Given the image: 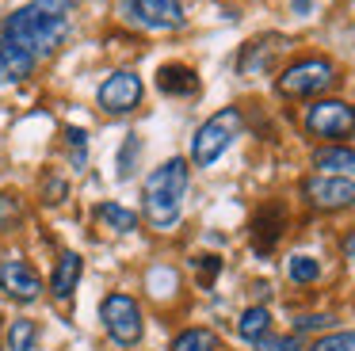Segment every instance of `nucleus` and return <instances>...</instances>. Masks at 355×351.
<instances>
[{
  "label": "nucleus",
  "mask_w": 355,
  "mask_h": 351,
  "mask_svg": "<svg viewBox=\"0 0 355 351\" xmlns=\"http://www.w3.org/2000/svg\"><path fill=\"white\" fill-rule=\"evenodd\" d=\"M69 15H73V0H31L0 23V38L16 42L35 61L50 58L69 35Z\"/></svg>",
  "instance_id": "f257e3e1"
},
{
  "label": "nucleus",
  "mask_w": 355,
  "mask_h": 351,
  "mask_svg": "<svg viewBox=\"0 0 355 351\" xmlns=\"http://www.w3.org/2000/svg\"><path fill=\"white\" fill-rule=\"evenodd\" d=\"M187 180H191V168L184 157H168L161 168L146 176V187H141V206H146V218L157 229H172L180 221L184 210V195H187Z\"/></svg>",
  "instance_id": "f03ea898"
},
{
  "label": "nucleus",
  "mask_w": 355,
  "mask_h": 351,
  "mask_svg": "<svg viewBox=\"0 0 355 351\" xmlns=\"http://www.w3.org/2000/svg\"><path fill=\"white\" fill-rule=\"evenodd\" d=\"M241 126H245L241 107H222L218 114H210L191 137V160L199 168H210L233 145V137H241Z\"/></svg>",
  "instance_id": "7ed1b4c3"
},
{
  "label": "nucleus",
  "mask_w": 355,
  "mask_h": 351,
  "mask_svg": "<svg viewBox=\"0 0 355 351\" xmlns=\"http://www.w3.org/2000/svg\"><path fill=\"white\" fill-rule=\"evenodd\" d=\"M100 320H103V332H107V340L115 348H134L146 336V320H141L138 302L130 294H123V290H115V294H107L100 302Z\"/></svg>",
  "instance_id": "20e7f679"
},
{
  "label": "nucleus",
  "mask_w": 355,
  "mask_h": 351,
  "mask_svg": "<svg viewBox=\"0 0 355 351\" xmlns=\"http://www.w3.org/2000/svg\"><path fill=\"white\" fill-rule=\"evenodd\" d=\"M336 84V65H332L329 58H302L294 61V65H286L283 73H279L275 88L279 96L286 99H309L317 96V92L332 88Z\"/></svg>",
  "instance_id": "39448f33"
},
{
  "label": "nucleus",
  "mask_w": 355,
  "mask_h": 351,
  "mask_svg": "<svg viewBox=\"0 0 355 351\" xmlns=\"http://www.w3.org/2000/svg\"><path fill=\"white\" fill-rule=\"evenodd\" d=\"M309 137H321L329 145H340L344 137L355 134V107L347 99H317L306 107V119H302Z\"/></svg>",
  "instance_id": "423d86ee"
},
{
  "label": "nucleus",
  "mask_w": 355,
  "mask_h": 351,
  "mask_svg": "<svg viewBox=\"0 0 355 351\" xmlns=\"http://www.w3.org/2000/svg\"><path fill=\"white\" fill-rule=\"evenodd\" d=\"M119 15L141 31H180L184 4L180 0H119Z\"/></svg>",
  "instance_id": "0eeeda50"
},
{
  "label": "nucleus",
  "mask_w": 355,
  "mask_h": 351,
  "mask_svg": "<svg viewBox=\"0 0 355 351\" xmlns=\"http://www.w3.org/2000/svg\"><path fill=\"white\" fill-rule=\"evenodd\" d=\"M302 195L313 210H324V214H336V210H352L355 206V180L347 176H309L302 183Z\"/></svg>",
  "instance_id": "6e6552de"
},
{
  "label": "nucleus",
  "mask_w": 355,
  "mask_h": 351,
  "mask_svg": "<svg viewBox=\"0 0 355 351\" xmlns=\"http://www.w3.org/2000/svg\"><path fill=\"white\" fill-rule=\"evenodd\" d=\"M141 92H146L141 76L130 73V69H119V73H111L107 80L100 84V92H96V103H100L107 114H130V111H138Z\"/></svg>",
  "instance_id": "1a4fd4ad"
},
{
  "label": "nucleus",
  "mask_w": 355,
  "mask_h": 351,
  "mask_svg": "<svg viewBox=\"0 0 355 351\" xmlns=\"http://www.w3.org/2000/svg\"><path fill=\"white\" fill-rule=\"evenodd\" d=\"M0 290L12 298V302H24V305H31V302H39L42 298V279H39V271H35L27 259H4L0 264Z\"/></svg>",
  "instance_id": "9d476101"
},
{
  "label": "nucleus",
  "mask_w": 355,
  "mask_h": 351,
  "mask_svg": "<svg viewBox=\"0 0 355 351\" xmlns=\"http://www.w3.org/2000/svg\"><path fill=\"white\" fill-rule=\"evenodd\" d=\"M291 46V38L286 35H263V38H256V42H248L245 50H241V58H237V69L245 76H260V73H268L271 69V61L279 58V53Z\"/></svg>",
  "instance_id": "9b49d317"
},
{
  "label": "nucleus",
  "mask_w": 355,
  "mask_h": 351,
  "mask_svg": "<svg viewBox=\"0 0 355 351\" xmlns=\"http://www.w3.org/2000/svg\"><path fill=\"white\" fill-rule=\"evenodd\" d=\"M283 233H286V210L279 203H268V206H260V210L252 214V229H248V237H252L256 252H271Z\"/></svg>",
  "instance_id": "f8f14e48"
},
{
  "label": "nucleus",
  "mask_w": 355,
  "mask_h": 351,
  "mask_svg": "<svg viewBox=\"0 0 355 351\" xmlns=\"http://www.w3.org/2000/svg\"><path fill=\"white\" fill-rule=\"evenodd\" d=\"M80 275H85V259H80V252H62L54 264V275H50V294L58 298V302H69L73 290H77Z\"/></svg>",
  "instance_id": "ddd939ff"
},
{
  "label": "nucleus",
  "mask_w": 355,
  "mask_h": 351,
  "mask_svg": "<svg viewBox=\"0 0 355 351\" xmlns=\"http://www.w3.org/2000/svg\"><path fill=\"white\" fill-rule=\"evenodd\" d=\"M35 73V58L27 50H19L16 42L0 38V84H19Z\"/></svg>",
  "instance_id": "4468645a"
},
{
  "label": "nucleus",
  "mask_w": 355,
  "mask_h": 351,
  "mask_svg": "<svg viewBox=\"0 0 355 351\" xmlns=\"http://www.w3.org/2000/svg\"><path fill=\"white\" fill-rule=\"evenodd\" d=\"M157 88H161L164 96H195V92H199V76H195L191 65L168 61V65L157 69Z\"/></svg>",
  "instance_id": "2eb2a0df"
},
{
  "label": "nucleus",
  "mask_w": 355,
  "mask_h": 351,
  "mask_svg": "<svg viewBox=\"0 0 355 351\" xmlns=\"http://www.w3.org/2000/svg\"><path fill=\"white\" fill-rule=\"evenodd\" d=\"M313 168H321L324 176H347L355 172V149L347 145H324L313 153Z\"/></svg>",
  "instance_id": "dca6fc26"
},
{
  "label": "nucleus",
  "mask_w": 355,
  "mask_h": 351,
  "mask_svg": "<svg viewBox=\"0 0 355 351\" xmlns=\"http://www.w3.org/2000/svg\"><path fill=\"white\" fill-rule=\"evenodd\" d=\"M96 218H100V225L111 229V233H134V229H138V214L119 206V203H100L96 206Z\"/></svg>",
  "instance_id": "f3484780"
},
{
  "label": "nucleus",
  "mask_w": 355,
  "mask_h": 351,
  "mask_svg": "<svg viewBox=\"0 0 355 351\" xmlns=\"http://www.w3.org/2000/svg\"><path fill=\"white\" fill-rule=\"evenodd\" d=\"M268 332H271V313L263 309V305H248V309L241 313V320H237V336L248 340V343H256Z\"/></svg>",
  "instance_id": "a211bd4d"
},
{
  "label": "nucleus",
  "mask_w": 355,
  "mask_h": 351,
  "mask_svg": "<svg viewBox=\"0 0 355 351\" xmlns=\"http://www.w3.org/2000/svg\"><path fill=\"white\" fill-rule=\"evenodd\" d=\"M39 348V325L27 317H16L8 325V351H35Z\"/></svg>",
  "instance_id": "6ab92c4d"
},
{
  "label": "nucleus",
  "mask_w": 355,
  "mask_h": 351,
  "mask_svg": "<svg viewBox=\"0 0 355 351\" xmlns=\"http://www.w3.org/2000/svg\"><path fill=\"white\" fill-rule=\"evenodd\" d=\"M168 351H218V336L210 328H184Z\"/></svg>",
  "instance_id": "aec40b11"
},
{
  "label": "nucleus",
  "mask_w": 355,
  "mask_h": 351,
  "mask_svg": "<svg viewBox=\"0 0 355 351\" xmlns=\"http://www.w3.org/2000/svg\"><path fill=\"white\" fill-rule=\"evenodd\" d=\"M286 279L298 282V286L317 282V279H321V264H317L313 256H306V252H294V256L286 259Z\"/></svg>",
  "instance_id": "412c9836"
},
{
  "label": "nucleus",
  "mask_w": 355,
  "mask_h": 351,
  "mask_svg": "<svg viewBox=\"0 0 355 351\" xmlns=\"http://www.w3.org/2000/svg\"><path fill=\"white\" fill-rule=\"evenodd\" d=\"M138 153H141V137L126 134L123 145H119V153H115V176L119 180H130L134 176V168H138Z\"/></svg>",
  "instance_id": "4be33fe9"
},
{
  "label": "nucleus",
  "mask_w": 355,
  "mask_h": 351,
  "mask_svg": "<svg viewBox=\"0 0 355 351\" xmlns=\"http://www.w3.org/2000/svg\"><path fill=\"white\" fill-rule=\"evenodd\" d=\"M309 351H355V332H329V336H321Z\"/></svg>",
  "instance_id": "5701e85b"
},
{
  "label": "nucleus",
  "mask_w": 355,
  "mask_h": 351,
  "mask_svg": "<svg viewBox=\"0 0 355 351\" xmlns=\"http://www.w3.org/2000/svg\"><path fill=\"white\" fill-rule=\"evenodd\" d=\"M191 267L199 271V286H210V282L218 279V271H222V259L218 256H195Z\"/></svg>",
  "instance_id": "b1692460"
},
{
  "label": "nucleus",
  "mask_w": 355,
  "mask_h": 351,
  "mask_svg": "<svg viewBox=\"0 0 355 351\" xmlns=\"http://www.w3.org/2000/svg\"><path fill=\"white\" fill-rule=\"evenodd\" d=\"M65 142L73 145V164H85L88 160V134L85 130H77V126H65Z\"/></svg>",
  "instance_id": "393cba45"
},
{
  "label": "nucleus",
  "mask_w": 355,
  "mask_h": 351,
  "mask_svg": "<svg viewBox=\"0 0 355 351\" xmlns=\"http://www.w3.org/2000/svg\"><path fill=\"white\" fill-rule=\"evenodd\" d=\"M256 351H298V332L291 336H263V340H256Z\"/></svg>",
  "instance_id": "a878e982"
},
{
  "label": "nucleus",
  "mask_w": 355,
  "mask_h": 351,
  "mask_svg": "<svg viewBox=\"0 0 355 351\" xmlns=\"http://www.w3.org/2000/svg\"><path fill=\"white\" fill-rule=\"evenodd\" d=\"M332 325V317H324V313H317V317H298L294 320V332H309V328H329Z\"/></svg>",
  "instance_id": "bb28decb"
},
{
  "label": "nucleus",
  "mask_w": 355,
  "mask_h": 351,
  "mask_svg": "<svg viewBox=\"0 0 355 351\" xmlns=\"http://www.w3.org/2000/svg\"><path fill=\"white\" fill-rule=\"evenodd\" d=\"M344 256H347V264L355 267V229H352V233L344 237Z\"/></svg>",
  "instance_id": "cd10ccee"
},
{
  "label": "nucleus",
  "mask_w": 355,
  "mask_h": 351,
  "mask_svg": "<svg viewBox=\"0 0 355 351\" xmlns=\"http://www.w3.org/2000/svg\"><path fill=\"white\" fill-rule=\"evenodd\" d=\"M0 351H4V340H0Z\"/></svg>",
  "instance_id": "c85d7f7f"
}]
</instances>
